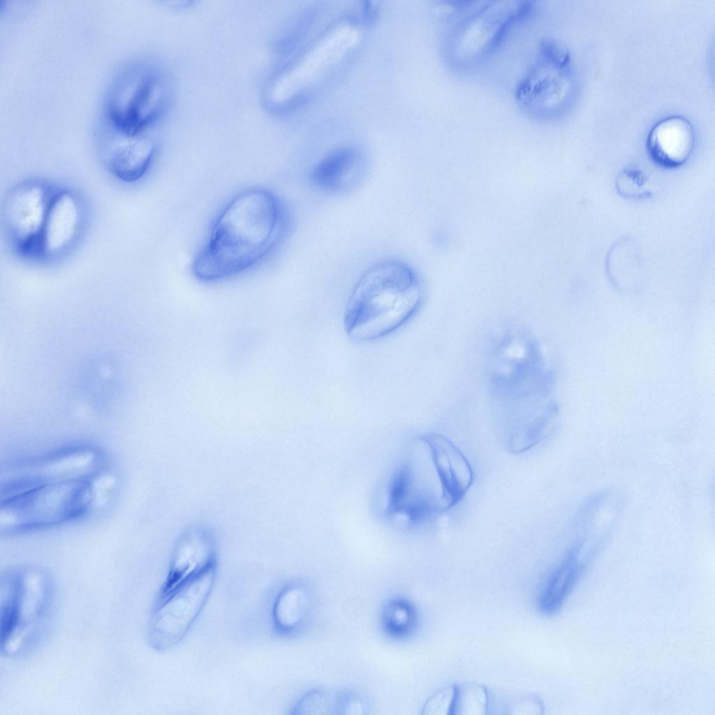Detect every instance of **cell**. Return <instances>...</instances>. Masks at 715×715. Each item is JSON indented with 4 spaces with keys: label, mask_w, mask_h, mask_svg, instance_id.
<instances>
[{
    "label": "cell",
    "mask_w": 715,
    "mask_h": 715,
    "mask_svg": "<svg viewBox=\"0 0 715 715\" xmlns=\"http://www.w3.org/2000/svg\"><path fill=\"white\" fill-rule=\"evenodd\" d=\"M455 687L449 686L432 695L425 703L422 714H452Z\"/></svg>",
    "instance_id": "obj_22"
},
{
    "label": "cell",
    "mask_w": 715,
    "mask_h": 715,
    "mask_svg": "<svg viewBox=\"0 0 715 715\" xmlns=\"http://www.w3.org/2000/svg\"><path fill=\"white\" fill-rule=\"evenodd\" d=\"M310 594L298 582L287 584L276 595L272 608V621L275 631L288 637L298 633L310 615Z\"/></svg>",
    "instance_id": "obj_15"
},
{
    "label": "cell",
    "mask_w": 715,
    "mask_h": 715,
    "mask_svg": "<svg viewBox=\"0 0 715 715\" xmlns=\"http://www.w3.org/2000/svg\"><path fill=\"white\" fill-rule=\"evenodd\" d=\"M577 550L574 549L550 576L539 599L541 610L546 613L557 610L561 605L582 571Z\"/></svg>",
    "instance_id": "obj_17"
},
{
    "label": "cell",
    "mask_w": 715,
    "mask_h": 715,
    "mask_svg": "<svg viewBox=\"0 0 715 715\" xmlns=\"http://www.w3.org/2000/svg\"><path fill=\"white\" fill-rule=\"evenodd\" d=\"M568 61L540 51L538 62L518 86L516 95L521 105L540 117L556 112L570 91Z\"/></svg>",
    "instance_id": "obj_8"
},
{
    "label": "cell",
    "mask_w": 715,
    "mask_h": 715,
    "mask_svg": "<svg viewBox=\"0 0 715 715\" xmlns=\"http://www.w3.org/2000/svg\"><path fill=\"white\" fill-rule=\"evenodd\" d=\"M485 688L478 684L455 687L452 714L482 715L487 709Z\"/></svg>",
    "instance_id": "obj_19"
},
{
    "label": "cell",
    "mask_w": 715,
    "mask_h": 715,
    "mask_svg": "<svg viewBox=\"0 0 715 715\" xmlns=\"http://www.w3.org/2000/svg\"><path fill=\"white\" fill-rule=\"evenodd\" d=\"M87 480L45 485L6 497L1 511V528L6 531L35 529L75 518L93 501Z\"/></svg>",
    "instance_id": "obj_4"
},
{
    "label": "cell",
    "mask_w": 715,
    "mask_h": 715,
    "mask_svg": "<svg viewBox=\"0 0 715 715\" xmlns=\"http://www.w3.org/2000/svg\"><path fill=\"white\" fill-rule=\"evenodd\" d=\"M439 475L447 500L452 507L471 487L473 474L466 457L453 443L438 433L423 436Z\"/></svg>",
    "instance_id": "obj_11"
},
{
    "label": "cell",
    "mask_w": 715,
    "mask_h": 715,
    "mask_svg": "<svg viewBox=\"0 0 715 715\" xmlns=\"http://www.w3.org/2000/svg\"><path fill=\"white\" fill-rule=\"evenodd\" d=\"M415 623V610L406 600L394 599L385 605L382 614V624L390 636L401 637L408 635Z\"/></svg>",
    "instance_id": "obj_18"
},
{
    "label": "cell",
    "mask_w": 715,
    "mask_h": 715,
    "mask_svg": "<svg viewBox=\"0 0 715 715\" xmlns=\"http://www.w3.org/2000/svg\"><path fill=\"white\" fill-rule=\"evenodd\" d=\"M421 298L418 277L408 265L397 260L380 263L364 274L347 302L346 334L358 343L388 336L413 316Z\"/></svg>",
    "instance_id": "obj_2"
},
{
    "label": "cell",
    "mask_w": 715,
    "mask_h": 715,
    "mask_svg": "<svg viewBox=\"0 0 715 715\" xmlns=\"http://www.w3.org/2000/svg\"><path fill=\"white\" fill-rule=\"evenodd\" d=\"M338 709L344 714H364V707L360 700L355 695L344 694L339 698Z\"/></svg>",
    "instance_id": "obj_23"
},
{
    "label": "cell",
    "mask_w": 715,
    "mask_h": 715,
    "mask_svg": "<svg viewBox=\"0 0 715 715\" xmlns=\"http://www.w3.org/2000/svg\"><path fill=\"white\" fill-rule=\"evenodd\" d=\"M98 465L97 453L84 448L13 466L1 476L6 497L45 485L87 480Z\"/></svg>",
    "instance_id": "obj_7"
},
{
    "label": "cell",
    "mask_w": 715,
    "mask_h": 715,
    "mask_svg": "<svg viewBox=\"0 0 715 715\" xmlns=\"http://www.w3.org/2000/svg\"><path fill=\"white\" fill-rule=\"evenodd\" d=\"M285 230L284 211L274 193L263 188L244 190L217 215L192 272L204 282L242 273L270 255Z\"/></svg>",
    "instance_id": "obj_1"
},
{
    "label": "cell",
    "mask_w": 715,
    "mask_h": 715,
    "mask_svg": "<svg viewBox=\"0 0 715 715\" xmlns=\"http://www.w3.org/2000/svg\"><path fill=\"white\" fill-rule=\"evenodd\" d=\"M208 536L201 531L188 533L177 546L157 600H161L210 566L215 565Z\"/></svg>",
    "instance_id": "obj_13"
},
{
    "label": "cell",
    "mask_w": 715,
    "mask_h": 715,
    "mask_svg": "<svg viewBox=\"0 0 715 715\" xmlns=\"http://www.w3.org/2000/svg\"><path fill=\"white\" fill-rule=\"evenodd\" d=\"M157 77L141 65L129 66L114 81L106 103L107 122L129 134L142 131L157 116L161 106Z\"/></svg>",
    "instance_id": "obj_6"
},
{
    "label": "cell",
    "mask_w": 715,
    "mask_h": 715,
    "mask_svg": "<svg viewBox=\"0 0 715 715\" xmlns=\"http://www.w3.org/2000/svg\"><path fill=\"white\" fill-rule=\"evenodd\" d=\"M695 133L690 121L681 116H671L657 122L649 131L647 147L651 159L661 166L682 165L691 156Z\"/></svg>",
    "instance_id": "obj_12"
},
{
    "label": "cell",
    "mask_w": 715,
    "mask_h": 715,
    "mask_svg": "<svg viewBox=\"0 0 715 715\" xmlns=\"http://www.w3.org/2000/svg\"><path fill=\"white\" fill-rule=\"evenodd\" d=\"M80 211L75 197L68 191L52 196L43 234V255L54 256L67 248L75 237Z\"/></svg>",
    "instance_id": "obj_14"
},
{
    "label": "cell",
    "mask_w": 715,
    "mask_h": 715,
    "mask_svg": "<svg viewBox=\"0 0 715 715\" xmlns=\"http://www.w3.org/2000/svg\"><path fill=\"white\" fill-rule=\"evenodd\" d=\"M52 198L38 184L23 186L11 196L6 222L12 242L20 253L43 255V229Z\"/></svg>",
    "instance_id": "obj_9"
},
{
    "label": "cell",
    "mask_w": 715,
    "mask_h": 715,
    "mask_svg": "<svg viewBox=\"0 0 715 715\" xmlns=\"http://www.w3.org/2000/svg\"><path fill=\"white\" fill-rule=\"evenodd\" d=\"M329 695L318 690L307 693L295 705L293 714H327L331 709Z\"/></svg>",
    "instance_id": "obj_20"
},
{
    "label": "cell",
    "mask_w": 715,
    "mask_h": 715,
    "mask_svg": "<svg viewBox=\"0 0 715 715\" xmlns=\"http://www.w3.org/2000/svg\"><path fill=\"white\" fill-rule=\"evenodd\" d=\"M103 131L105 159L111 173L125 182L140 179L154 156L152 140L142 133H125L108 122Z\"/></svg>",
    "instance_id": "obj_10"
},
{
    "label": "cell",
    "mask_w": 715,
    "mask_h": 715,
    "mask_svg": "<svg viewBox=\"0 0 715 715\" xmlns=\"http://www.w3.org/2000/svg\"><path fill=\"white\" fill-rule=\"evenodd\" d=\"M647 182L648 179L641 170L631 168L621 173L617 186L626 196L638 197L648 191Z\"/></svg>",
    "instance_id": "obj_21"
},
{
    "label": "cell",
    "mask_w": 715,
    "mask_h": 715,
    "mask_svg": "<svg viewBox=\"0 0 715 715\" xmlns=\"http://www.w3.org/2000/svg\"><path fill=\"white\" fill-rule=\"evenodd\" d=\"M355 152L347 147L337 149L325 156L310 174L312 183L319 189L337 191L346 187L358 173Z\"/></svg>",
    "instance_id": "obj_16"
},
{
    "label": "cell",
    "mask_w": 715,
    "mask_h": 715,
    "mask_svg": "<svg viewBox=\"0 0 715 715\" xmlns=\"http://www.w3.org/2000/svg\"><path fill=\"white\" fill-rule=\"evenodd\" d=\"M216 570L215 564L156 600L148 631L149 642L154 649H169L186 636L209 599Z\"/></svg>",
    "instance_id": "obj_5"
},
{
    "label": "cell",
    "mask_w": 715,
    "mask_h": 715,
    "mask_svg": "<svg viewBox=\"0 0 715 715\" xmlns=\"http://www.w3.org/2000/svg\"><path fill=\"white\" fill-rule=\"evenodd\" d=\"M52 584L36 570L6 573L1 582V648L6 655L21 654L40 636L52 603Z\"/></svg>",
    "instance_id": "obj_3"
}]
</instances>
